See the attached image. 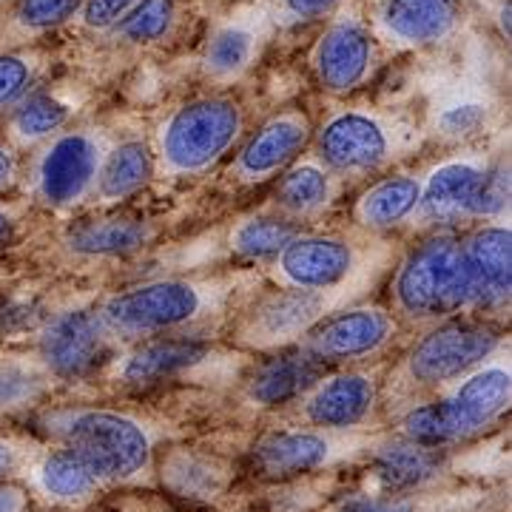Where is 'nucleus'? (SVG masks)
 <instances>
[{
    "label": "nucleus",
    "instance_id": "obj_14",
    "mask_svg": "<svg viewBox=\"0 0 512 512\" xmlns=\"http://www.w3.org/2000/svg\"><path fill=\"white\" fill-rule=\"evenodd\" d=\"M376 63V46L373 37L362 23L356 20H339L325 35L319 37L313 52V69L330 94H350L373 72Z\"/></svg>",
    "mask_w": 512,
    "mask_h": 512
},
{
    "label": "nucleus",
    "instance_id": "obj_31",
    "mask_svg": "<svg viewBox=\"0 0 512 512\" xmlns=\"http://www.w3.org/2000/svg\"><path fill=\"white\" fill-rule=\"evenodd\" d=\"M177 23V0H134L123 18L117 20L114 32L128 43H157L171 35Z\"/></svg>",
    "mask_w": 512,
    "mask_h": 512
},
{
    "label": "nucleus",
    "instance_id": "obj_1",
    "mask_svg": "<svg viewBox=\"0 0 512 512\" xmlns=\"http://www.w3.org/2000/svg\"><path fill=\"white\" fill-rule=\"evenodd\" d=\"M390 299L407 322H441L470 313L464 242L450 231H441L416 245L390 282Z\"/></svg>",
    "mask_w": 512,
    "mask_h": 512
},
{
    "label": "nucleus",
    "instance_id": "obj_8",
    "mask_svg": "<svg viewBox=\"0 0 512 512\" xmlns=\"http://www.w3.org/2000/svg\"><path fill=\"white\" fill-rule=\"evenodd\" d=\"M106 157L103 140L89 131H57L35 165V194L49 208H74L94 194L97 171Z\"/></svg>",
    "mask_w": 512,
    "mask_h": 512
},
{
    "label": "nucleus",
    "instance_id": "obj_13",
    "mask_svg": "<svg viewBox=\"0 0 512 512\" xmlns=\"http://www.w3.org/2000/svg\"><path fill=\"white\" fill-rule=\"evenodd\" d=\"M313 137L311 117L302 109H285L265 120L251 140L239 148L231 165V177L239 185H259L279 177L288 165L299 160Z\"/></svg>",
    "mask_w": 512,
    "mask_h": 512
},
{
    "label": "nucleus",
    "instance_id": "obj_11",
    "mask_svg": "<svg viewBox=\"0 0 512 512\" xmlns=\"http://www.w3.org/2000/svg\"><path fill=\"white\" fill-rule=\"evenodd\" d=\"M359 268V251L342 237L296 234L274 256V276L285 288L336 293Z\"/></svg>",
    "mask_w": 512,
    "mask_h": 512
},
{
    "label": "nucleus",
    "instance_id": "obj_7",
    "mask_svg": "<svg viewBox=\"0 0 512 512\" xmlns=\"http://www.w3.org/2000/svg\"><path fill=\"white\" fill-rule=\"evenodd\" d=\"M66 447L86 458L103 481L140 476L151 461L148 433L128 416L86 410L63 424Z\"/></svg>",
    "mask_w": 512,
    "mask_h": 512
},
{
    "label": "nucleus",
    "instance_id": "obj_18",
    "mask_svg": "<svg viewBox=\"0 0 512 512\" xmlns=\"http://www.w3.org/2000/svg\"><path fill=\"white\" fill-rule=\"evenodd\" d=\"M325 376V362H319L313 353L302 348H279L271 359L262 365L248 379V399L256 404H285L308 393L313 384Z\"/></svg>",
    "mask_w": 512,
    "mask_h": 512
},
{
    "label": "nucleus",
    "instance_id": "obj_17",
    "mask_svg": "<svg viewBox=\"0 0 512 512\" xmlns=\"http://www.w3.org/2000/svg\"><path fill=\"white\" fill-rule=\"evenodd\" d=\"M376 404V382L367 373H339L319 379L308 390L305 416L316 427L345 430L370 416Z\"/></svg>",
    "mask_w": 512,
    "mask_h": 512
},
{
    "label": "nucleus",
    "instance_id": "obj_23",
    "mask_svg": "<svg viewBox=\"0 0 512 512\" xmlns=\"http://www.w3.org/2000/svg\"><path fill=\"white\" fill-rule=\"evenodd\" d=\"M419 197V177H413V174L384 177L359 197L356 208H353V217L367 231H390V228L402 225L416 214Z\"/></svg>",
    "mask_w": 512,
    "mask_h": 512
},
{
    "label": "nucleus",
    "instance_id": "obj_33",
    "mask_svg": "<svg viewBox=\"0 0 512 512\" xmlns=\"http://www.w3.org/2000/svg\"><path fill=\"white\" fill-rule=\"evenodd\" d=\"M40 367L18 356H0V410H12L35 399L43 390Z\"/></svg>",
    "mask_w": 512,
    "mask_h": 512
},
{
    "label": "nucleus",
    "instance_id": "obj_40",
    "mask_svg": "<svg viewBox=\"0 0 512 512\" xmlns=\"http://www.w3.org/2000/svg\"><path fill=\"white\" fill-rule=\"evenodd\" d=\"M18 180V154L15 148L0 143V194Z\"/></svg>",
    "mask_w": 512,
    "mask_h": 512
},
{
    "label": "nucleus",
    "instance_id": "obj_15",
    "mask_svg": "<svg viewBox=\"0 0 512 512\" xmlns=\"http://www.w3.org/2000/svg\"><path fill=\"white\" fill-rule=\"evenodd\" d=\"M464 242L470 276V313H490L510 302V228L481 225Z\"/></svg>",
    "mask_w": 512,
    "mask_h": 512
},
{
    "label": "nucleus",
    "instance_id": "obj_10",
    "mask_svg": "<svg viewBox=\"0 0 512 512\" xmlns=\"http://www.w3.org/2000/svg\"><path fill=\"white\" fill-rule=\"evenodd\" d=\"M333 308V293L285 288L265 293L239 322V339L254 348H288Z\"/></svg>",
    "mask_w": 512,
    "mask_h": 512
},
{
    "label": "nucleus",
    "instance_id": "obj_25",
    "mask_svg": "<svg viewBox=\"0 0 512 512\" xmlns=\"http://www.w3.org/2000/svg\"><path fill=\"white\" fill-rule=\"evenodd\" d=\"M154 177V151L143 140H128L117 148L106 151L100 171H97V183L94 194L100 200H126L131 194L143 191Z\"/></svg>",
    "mask_w": 512,
    "mask_h": 512
},
{
    "label": "nucleus",
    "instance_id": "obj_3",
    "mask_svg": "<svg viewBox=\"0 0 512 512\" xmlns=\"http://www.w3.org/2000/svg\"><path fill=\"white\" fill-rule=\"evenodd\" d=\"M245 114L234 97L188 100L160 126L157 163L168 177H197L234 148Z\"/></svg>",
    "mask_w": 512,
    "mask_h": 512
},
{
    "label": "nucleus",
    "instance_id": "obj_6",
    "mask_svg": "<svg viewBox=\"0 0 512 512\" xmlns=\"http://www.w3.org/2000/svg\"><path fill=\"white\" fill-rule=\"evenodd\" d=\"M316 160L333 174L362 177L373 174L399 154V131L370 109L333 111L322 126L313 131Z\"/></svg>",
    "mask_w": 512,
    "mask_h": 512
},
{
    "label": "nucleus",
    "instance_id": "obj_37",
    "mask_svg": "<svg viewBox=\"0 0 512 512\" xmlns=\"http://www.w3.org/2000/svg\"><path fill=\"white\" fill-rule=\"evenodd\" d=\"M131 6H134V0H83L77 15L94 32H106V29L117 26V20L123 18Z\"/></svg>",
    "mask_w": 512,
    "mask_h": 512
},
{
    "label": "nucleus",
    "instance_id": "obj_2",
    "mask_svg": "<svg viewBox=\"0 0 512 512\" xmlns=\"http://www.w3.org/2000/svg\"><path fill=\"white\" fill-rule=\"evenodd\" d=\"M225 291L217 282L194 279H154L126 291L111 293L97 308L111 336L148 339L191 328L220 311Z\"/></svg>",
    "mask_w": 512,
    "mask_h": 512
},
{
    "label": "nucleus",
    "instance_id": "obj_42",
    "mask_svg": "<svg viewBox=\"0 0 512 512\" xmlns=\"http://www.w3.org/2000/svg\"><path fill=\"white\" fill-rule=\"evenodd\" d=\"M20 464V456L18 450L9 444V441H0V481L6 476H12L15 470H18Z\"/></svg>",
    "mask_w": 512,
    "mask_h": 512
},
{
    "label": "nucleus",
    "instance_id": "obj_38",
    "mask_svg": "<svg viewBox=\"0 0 512 512\" xmlns=\"http://www.w3.org/2000/svg\"><path fill=\"white\" fill-rule=\"evenodd\" d=\"M342 0H285L288 15L296 20H319L333 15Z\"/></svg>",
    "mask_w": 512,
    "mask_h": 512
},
{
    "label": "nucleus",
    "instance_id": "obj_19",
    "mask_svg": "<svg viewBox=\"0 0 512 512\" xmlns=\"http://www.w3.org/2000/svg\"><path fill=\"white\" fill-rule=\"evenodd\" d=\"M464 18L461 0H384L382 26L407 46H430L450 37Z\"/></svg>",
    "mask_w": 512,
    "mask_h": 512
},
{
    "label": "nucleus",
    "instance_id": "obj_36",
    "mask_svg": "<svg viewBox=\"0 0 512 512\" xmlns=\"http://www.w3.org/2000/svg\"><path fill=\"white\" fill-rule=\"evenodd\" d=\"M35 83V63L23 55H0V111L15 109Z\"/></svg>",
    "mask_w": 512,
    "mask_h": 512
},
{
    "label": "nucleus",
    "instance_id": "obj_9",
    "mask_svg": "<svg viewBox=\"0 0 512 512\" xmlns=\"http://www.w3.org/2000/svg\"><path fill=\"white\" fill-rule=\"evenodd\" d=\"M111 330L103 325L100 313L74 308L52 316L37 339V359L43 370L77 379L89 376L111 356Z\"/></svg>",
    "mask_w": 512,
    "mask_h": 512
},
{
    "label": "nucleus",
    "instance_id": "obj_41",
    "mask_svg": "<svg viewBox=\"0 0 512 512\" xmlns=\"http://www.w3.org/2000/svg\"><path fill=\"white\" fill-rule=\"evenodd\" d=\"M0 512H26V495L18 487H0Z\"/></svg>",
    "mask_w": 512,
    "mask_h": 512
},
{
    "label": "nucleus",
    "instance_id": "obj_24",
    "mask_svg": "<svg viewBox=\"0 0 512 512\" xmlns=\"http://www.w3.org/2000/svg\"><path fill=\"white\" fill-rule=\"evenodd\" d=\"M151 239L148 222L134 217H100L80 220L66 231L69 251L83 256H128L146 248Z\"/></svg>",
    "mask_w": 512,
    "mask_h": 512
},
{
    "label": "nucleus",
    "instance_id": "obj_39",
    "mask_svg": "<svg viewBox=\"0 0 512 512\" xmlns=\"http://www.w3.org/2000/svg\"><path fill=\"white\" fill-rule=\"evenodd\" d=\"M339 512H416L410 501L402 498H379V501H353Z\"/></svg>",
    "mask_w": 512,
    "mask_h": 512
},
{
    "label": "nucleus",
    "instance_id": "obj_16",
    "mask_svg": "<svg viewBox=\"0 0 512 512\" xmlns=\"http://www.w3.org/2000/svg\"><path fill=\"white\" fill-rule=\"evenodd\" d=\"M487 168H490L487 157H478V154L456 157L433 168L430 177L421 183L416 214L424 222H436V225L470 217V205L476 200L478 185L484 180Z\"/></svg>",
    "mask_w": 512,
    "mask_h": 512
},
{
    "label": "nucleus",
    "instance_id": "obj_43",
    "mask_svg": "<svg viewBox=\"0 0 512 512\" xmlns=\"http://www.w3.org/2000/svg\"><path fill=\"white\" fill-rule=\"evenodd\" d=\"M12 237V217L6 211H0V245H6Z\"/></svg>",
    "mask_w": 512,
    "mask_h": 512
},
{
    "label": "nucleus",
    "instance_id": "obj_5",
    "mask_svg": "<svg viewBox=\"0 0 512 512\" xmlns=\"http://www.w3.org/2000/svg\"><path fill=\"white\" fill-rule=\"evenodd\" d=\"M501 345V330L493 322L473 316L441 319L421 336L407 353V376L421 387L464 379L470 370L481 367Z\"/></svg>",
    "mask_w": 512,
    "mask_h": 512
},
{
    "label": "nucleus",
    "instance_id": "obj_12",
    "mask_svg": "<svg viewBox=\"0 0 512 512\" xmlns=\"http://www.w3.org/2000/svg\"><path fill=\"white\" fill-rule=\"evenodd\" d=\"M396 336V319L382 308H350L325 313L305 336L302 348L319 362H356L387 348Z\"/></svg>",
    "mask_w": 512,
    "mask_h": 512
},
{
    "label": "nucleus",
    "instance_id": "obj_20",
    "mask_svg": "<svg viewBox=\"0 0 512 512\" xmlns=\"http://www.w3.org/2000/svg\"><path fill=\"white\" fill-rule=\"evenodd\" d=\"M205 353H208V345L200 339H188V336L151 339L148 336V342L126 356V362L120 367V379L131 387H148V384L163 382L194 367L200 359H205Z\"/></svg>",
    "mask_w": 512,
    "mask_h": 512
},
{
    "label": "nucleus",
    "instance_id": "obj_22",
    "mask_svg": "<svg viewBox=\"0 0 512 512\" xmlns=\"http://www.w3.org/2000/svg\"><path fill=\"white\" fill-rule=\"evenodd\" d=\"M256 467L271 478H291L319 470L330 458V441L311 430H288L262 439L254 450Z\"/></svg>",
    "mask_w": 512,
    "mask_h": 512
},
{
    "label": "nucleus",
    "instance_id": "obj_28",
    "mask_svg": "<svg viewBox=\"0 0 512 512\" xmlns=\"http://www.w3.org/2000/svg\"><path fill=\"white\" fill-rule=\"evenodd\" d=\"M37 484L49 498L74 504L89 498L103 484V478L97 476V470L80 453L63 447L43 458V464L37 467Z\"/></svg>",
    "mask_w": 512,
    "mask_h": 512
},
{
    "label": "nucleus",
    "instance_id": "obj_26",
    "mask_svg": "<svg viewBox=\"0 0 512 512\" xmlns=\"http://www.w3.org/2000/svg\"><path fill=\"white\" fill-rule=\"evenodd\" d=\"M376 478L387 490H413L441 470V453L433 444L404 439L382 447L373 458Z\"/></svg>",
    "mask_w": 512,
    "mask_h": 512
},
{
    "label": "nucleus",
    "instance_id": "obj_30",
    "mask_svg": "<svg viewBox=\"0 0 512 512\" xmlns=\"http://www.w3.org/2000/svg\"><path fill=\"white\" fill-rule=\"evenodd\" d=\"M296 234H302L299 222L285 214H259L242 220L231 231V251L245 259L276 256Z\"/></svg>",
    "mask_w": 512,
    "mask_h": 512
},
{
    "label": "nucleus",
    "instance_id": "obj_27",
    "mask_svg": "<svg viewBox=\"0 0 512 512\" xmlns=\"http://www.w3.org/2000/svg\"><path fill=\"white\" fill-rule=\"evenodd\" d=\"M259 52V32L251 23H228L220 26L202 57V69L217 83H231L251 69Z\"/></svg>",
    "mask_w": 512,
    "mask_h": 512
},
{
    "label": "nucleus",
    "instance_id": "obj_34",
    "mask_svg": "<svg viewBox=\"0 0 512 512\" xmlns=\"http://www.w3.org/2000/svg\"><path fill=\"white\" fill-rule=\"evenodd\" d=\"M83 0H18L15 23L23 32H49L80 12Z\"/></svg>",
    "mask_w": 512,
    "mask_h": 512
},
{
    "label": "nucleus",
    "instance_id": "obj_29",
    "mask_svg": "<svg viewBox=\"0 0 512 512\" xmlns=\"http://www.w3.org/2000/svg\"><path fill=\"white\" fill-rule=\"evenodd\" d=\"M72 120V109L52 94H26L9 117V137L18 146L52 140Z\"/></svg>",
    "mask_w": 512,
    "mask_h": 512
},
{
    "label": "nucleus",
    "instance_id": "obj_4",
    "mask_svg": "<svg viewBox=\"0 0 512 512\" xmlns=\"http://www.w3.org/2000/svg\"><path fill=\"white\" fill-rule=\"evenodd\" d=\"M510 367L493 362L470 370L439 402L421 404L404 416V439L444 447L493 424L510 407Z\"/></svg>",
    "mask_w": 512,
    "mask_h": 512
},
{
    "label": "nucleus",
    "instance_id": "obj_35",
    "mask_svg": "<svg viewBox=\"0 0 512 512\" xmlns=\"http://www.w3.org/2000/svg\"><path fill=\"white\" fill-rule=\"evenodd\" d=\"M510 205V165L498 163L487 168L478 194L470 205V217L478 220H498Z\"/></svg>",
    "mask_w": 512,
    "mask_h": 512
},
{
    "label": "nucleus",
    "instance_id": "obj_21",
    "mask_svg": "<svg viewBox=\"0 0 512 512\" xmlns=\"http://www.w3.org/2000/svg\"><path fill=\"white\" fill-rule=\"evenodd\" d=\"M333 197H336V177L319 160L288 165L274 191L279 214L296 222L319 217L333 202Z\"/></svg>",
    "mask_w": 512,
    "mask_h": 512
},
{
    "label": "nucleus",
    "instance_id": "obj_32",
    "mask_svg": "<svg viewBox=\"0 0 512 512\" xmlns=\"http://www.w3.org/2000/svg\"><path fill=\"white\" fill-rule=\"evenodd\" d=\"M493 111L495 109L484 97H473V94L456 97L436 109V120H433L436 134L444 140H453V143H467L490 128Z\"/></svg>",
    "mask_w": 512,
    "mask_h": 512
}]
</instances>
